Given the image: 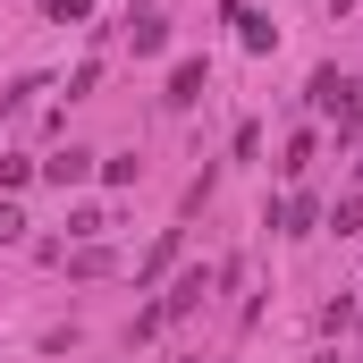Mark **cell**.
<instances>
[{
	"label": "cell",
	"mask_w": 363,
	"mask_h": 363,
	"mask_svg": "<svg viewBox=\"0 0 363 363\" xmlns=\"http://www.w3.org/2000/svg\"><path fill=\"white\" fill-rule=\"evenodd\" d=\"M203 296H211V271H178L144 313H135V338H161L169 321H186V313H203Z\"/></svg>",
	"instance_id": "cell-1"
},
{
	"label": "cell",
	"mask_w": 363,
	"mask_h": 363,
	"mask_svg": "<svg viewBox=\"0 0 363 363\" xmlns=\"http://www.w3.org/2000/svg\"><path fill=\"white\" fill-rule=\"evenodd\" d=\"M304 93H313V110H321V118H347V110H355V101H363V93L347 85L338 68H313V85H304Z\"/></svg>",
	"instance_id": "cell-2"
},
{
	"label": "cell",
	"mask_w": 363,
	"mask_h": 363,
	"mask_svg": "<svg viewBox=\"0 0 363 363\" xmlns=\"http://www.w3.org/2000/svg\"><path fill=\"white\" fill-rule=\"evenodd\" d=\"M178 254H186V228H161V237H152V254L135 262V287H161V279L178 271Z\"/></svg>",
	"instance_id": "cell-3"
},
{
	"label": "cell",
	"mask_w": 363,
	"mask_h": 363,
	"mask_svg": "<svg viewBox=\"0 0 363 363\" xmlns=\"http://www.w3.org/2000/svg\"><path fill=\"white\" fill-rule=\"evenodd\" d=\"M203 85H211V68H203V60H178V68H169V85H161V101H169V110H194Z\"/></svg>",
	"instance_id": "cell-4"
},
{
	"label": "cell",
	"mask_w": 363,
	"mask_h": 363,
	"mask_svg": "<svg viewBox=\"0 0 363 363\" xmlns=\"http://www.w3.org/2000/svg\"><path fill=\"white\" fill-rule=\"evenodd\" d=\"M93 169H101V152H85V144H68V152H51V161H43V178H51V186H85Z\"/></svg>",
	"instance_id": "cell-5"
},
{
	"label": "cell",
	"mask_w": 363,
	"mask_h": 363,
	"mask_svg": "<svg viewBox=\"0 0 363 363\" xmlns=\"http://www.w3.org/2000/svg\"><path fill=\"white\" fill-rule=\"evenodd\" d=\"M127 43H135V60H152V51L169 43V26H161V17H135V26H127Z\"/></svg>",
	"instance_id": "cell-6"
},
{
	"label": "cell",
	"mask_w": 363,
	"mask_h": 363,
	"mask_svg": "<svg viewBox=\"0 0 363 363\" xmlns=\"http://www.w3.org/2000/svg\"><path fill=\"white\" fill-rule=\"evenodd\" d=\"M26 178H43V161H26V152H0V194H17Z\"/></svg>",
	"instance_id": "cell-7"
},
{
	"label": "cell",
	"mask_w": 363,
	"mask_h": 363,
	"mask_svg": "<svg viewBox=\"0 0 363 363\" xmlns=\"http://www.w3.org/2000/svg\"><path fill=\"white\" fill-rule=\"evenodd\" d=\"M101 228H110V211H101V203H77V211H68V237H85V245H93Z\"/></svg>",
	"instance_id": "cell-8"
},
{
	"label": "cell",
	"mask_w": 363,
	"mask_h": 363,
	"mask_svg": "<svg viewBox=\"0 0 363 363\" xmlns=\"http://www.w3.org/2000/svg\"><path fill=\"white\" fill-rule=\"evenodd\" d=\"M330 228H338V237H363V194H338V203H330Z\"/></svg>",
	"instance_id": "cell-9"
},
{
	"label": "cell",
	"mask_w": 363,
	"mask_h": 363,
	"mask_svg": "<svg viewBox=\"0 0 363 363\" xmlns=\"http://www.w3.org/2000/svg\"><path fill=\"white\" fill-rule=\"evenodd\" d=\"M144 178V161H135V152H110V161H101V186H135Z\"/></svg>",
	"instance_id": "cell-10"
},
{
	"label": "cell",
	"mask_w": 363,
	"mask_h": 363,
	"mask_svg": "<svg viewBox=\"0 0 363 363\" xmlns=\"http://www.w3.org/2000/svg\"><path fill=\"white\" fill-rule=\"evenodd\" d=\"M304 169H313V135H296V144H287V161H279V178H304Z\"/></svg>",
	"instance_id": "cell-11"
},
{
	"label": "cell",
	"mask_w": 363,
	"mask_h": 363,
	"mask_svg": "<svg viewBox=\"0 0 363 363\" xmlns=\"http://www.w3.org/2000/svg\"><path fill=\"white\" fill-rule=\"evenodd\" d=\"M271 43H279V26H271V17H245V51H254V60H262V51H271Z\"/></svg>",
	"instance_id": "cell-12"
},
{
	"label": "cell",
	"mask_w": 363,
	"mask_h": 363,
	"mask_svg": "<svg viewBox=\"0 0 363 363\" xmlns=\"http://www.w3.org/2000/svg\"><path fill=\"white\" fill-rule=\"evenodd\" d=\"M363 321V304H347V296H338V304H321V330H355Z\"/></svg>",
	"instance_id": "cell-13"
},
{
	"label": "cell",
	"mask_w": 363,
	"mask_h": 363,
	"mask_svg": "<svg viewBox=\"0 0 363 363\" xmlns=\"http://www.w3.org/2000/svg\"><path fill=\"white\" fill-rule=\"evenodd\" d=\"M17 237H26V211H17V203L0 194V245H17Z\"/></svg>",
	"instance_id": "cell-14"
},
{
	"label": "cell",
	"mask_w": 363,
	"mask_h": 363,
	"mask_svg": "<svg viewBox=\"0 0 363 363\" xmlns=\"http://www.w3.org/2000/svg\"><path fill=\"white\" fill-rule=\"evenodd\" d=\"M85 9H93V0H51V17H60V26H77Z\"/></svg>",
	"instance_id": "cell-15"
}]
</instances>
